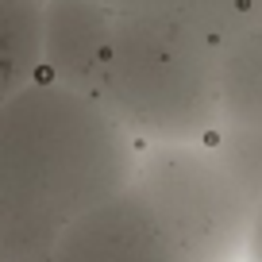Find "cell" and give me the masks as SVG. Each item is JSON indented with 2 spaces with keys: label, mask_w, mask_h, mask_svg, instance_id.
<instances>
[{
  "label": "cell",
  "mask_w": 262,
  "mask_h": 262,
  "mask_svg": "<svg viewBox=\"0 0 262 262\" xmlns=\"http://www.w3.org/2000/svg\"><path fill=\"white\" fill-rule=\"evenodd\" d=\"M54 262H185L135 189L77 216L54 243Z\"/></svg>",
  "instance_id": "4"
},
{
  "label": "cell",
  "mask_w": 262,
  "mask_h": 262,
  "mask_svg": "<svg viewBox=\"0 0 262 262\" xmlns=\"http://www.w3.org/2000/svg\"><path fill=\"white\" fill-rule=\"evenodd\" d=\"M104 108L139 143H193L220 127L216 39L185 12H116Z\"/></svg>",
  "instance_id": "2"
},
{
  "label": "cell",
  "mask_w": 262,
  "mask_h": 262,
  "mask_svg": "<svg viewBox=\"0 0 262 262\" xmlns=\"http://www.w3.org/2000/svg\"><path fill=\"white\" fill-rule=\"evenodd\" d=\"M116 12H178V0H108Z\"/></svg>",
  "instance_id": "9"
},
{
  "label": "cell",
  "mask_w": 262,
  "mask_h": 262,
  "mask_svg": "<svg viewBox=\"0 0 262 262\" xmlns=\"http://www.w3.org/2000/svg\"><path fill=\"white\" fill-rule=\"evenodd\" d=\"M24 262H54V251H50V254H39V258H24Z\"/></svg>",
  "instance_id": "11"
},
{
  "label": "cell",
  "mask_w": 262,
  "mask_h": 262,
  "mask_svg": "<svg viewBox=\"0 0 262 262\" xmlns=\"http://www.w3.org/2000/svg\"><path fill=\"white\" fill-rule=\"evenodd\" d=\"M243 262H262V205L251 220V235H247V247H243Z\"/></svg>",
  "instance_id": "10"
},
{
  "label": "cell",
  "mask_w": 262,
  "mask_h": 262,
  "mask_svg": "<svg viewBox=\"0 0 262 262\" xmlns=\"http://www.w3.org/2000/svg\"><path fill=\"white\" fill-rule=\"evenodd\" d=\"M139 150L81 89L42 81L16 97L0 120V262L50 254L77 216L131 185Z\"/></svg>",
  "instance_id": "1"
},
{
  "label": "cell",
  "mask_w": 262,
  "mask_h": 262,
  "mask_svg": "<svg viewBox=\"0 0 262 262\" xmlns=\"http://www.w3.org/2000/svg\"><path fill=\"white\" fill-rule=\"evenodd\" d=\"M216 155L224 158L235 181L247 189L254 205H262V127H239V123H220L208 135Z\"/></svg>",
  "instance_id": "7"
},
{
  "label": "cell",
  "mask_w": 262,
  "mask_h": 262,
  "mask_svg": "<svg viewBox=\"0 0 262 262\" xmlns=\"http://www.w3.org/2000/svg\"><path fill=\"white\" fill-rule=\"evenodd\" d=\"M178 12H185L193 24H201L216 42L254 19L262 12V0H178Z\"/></svg>",
  "instance_id": "8"
},
{
  "label": "cell",
  "mask_w": 262,
  "mask_h": 262,
  "mask_svg": "<svg viewBox=\"0 0 262 262\" xmlns=\"http://www.w3.org/2000/svg\"><path fill=\"white\" fill-rule=\"evenodd\" d=\"M131 189L147 201L185 262H243L258 205L208 139L143 143Z\"/></svg>",
  "instance_id": "3"
},
{
  "label": "cell",
  "mask_w": 262,
  "mask_h": 262,
  "mask_svg": "<svg viewBox=\"0 0 262 262\" xmlns=\"http://www.w3.org/2000/svg\"><path fill=\"white\" fill-rule=\"evenodd\" d=\"M116 31V8L108 0H50L42 16V47L62 85L100 100L108 50Z\"/></svg>",
  "instance_id": "5"
},
{
  "label": "cell",
  "mask_w": 262,
  "mask_h": 262,
  "mask_svg": "<svg viewBox=\"0 0 262 262\" xmlns=\"http://www.w3.org/2000/svg\"><path fill=\"white\" fill-rule=\"evenodd\" d=\"M220 123L262 127V12L216 42Z\"/></svg>",
  "instance_id": "6"
}]
</instances>
